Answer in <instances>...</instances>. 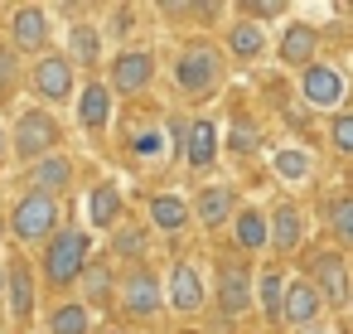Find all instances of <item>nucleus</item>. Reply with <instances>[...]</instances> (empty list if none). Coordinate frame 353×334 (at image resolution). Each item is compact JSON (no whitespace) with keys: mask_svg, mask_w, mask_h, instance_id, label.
Wrapping results in <instances>:
<instances>
[{"mask_svg":"<svg viewBox=\"0 0 353 334\" xmlns=\"http://www.w3.org/2000/svg\"><path fill=\"white\" fill-rule=\"evenodd\" d=\"M290 6H281V0H242L237 6V20H252V25H261L266 30V20H281Z\"/></svg>","mask_w":353,"mask_h":334,"instance_id":"nucleus-35","label":"nucleus"},{"mask_svg":"<svg viewBox=\"0 0 353 334\" xmlns=\"http://www.w3.org/2000/svg\"><path fill=\"white\" fill-rule=\"evenodd\" d=\"M131 20H136V10H131V6H112V20H107V35H112V39H126V35L136 30Z\"/></svg>","mask_w":353,"mask_h":334,"instance_id":"nucleus-38","label":"nucleus"},{"mask_svg":"<svg viewBox=\"0 0 353 334\" xmlns=\"http://www.w3.org/2000/svg\"><path fill=\"white\" fill-rule=\"evenodd\" d=\"M165 300H170L174 315H199V310L213 300V291L203 286V271L179 257V262L170 266V276H165Z\"/></svg>","mask_w":353,"mask_h":334,"instance_id":"nucleus-12","label":"nucleus"},{"mask_svg":"<svg viewBox=\"0 0 353 334\" xmlns=\"http://www.w3.org/2000/svg\"><path fill=\"white\" fill-rule=\"evenodd\" d=\"M107 257L112 262H121L126 271L131 266H145V257H150V223H121L117 233H107Z\"/></svg>","mask_w":353,"mask_h":334,"instance_id":"nucleus-20","label":"nucleus"},{"mask_svg":"<svg viewBox=\"0 0 353 334\" xmlns=\"http://www.w3.org/2000/svg\"><path fill=\"white\" fill-rule=\"evenodd\" d=\"M0 300H6V262H0Z\"/></svg>","mask_w":353,"mask_h":334,"instance_id":"nucleus-41","label":"nucleus"},{"mask_svg":"<svg viewBox=\"0 0 353 334\" xmlns=\"http://www.w3.org/2000/svg\"><path fill=\"white\" fill-rule=\"evenodd\" d=\"M324 228L339 252H353V194H329L324 199Z\"/></svg>","mask_w":353,"mask_h":334,"instance_id":"nucleus-29","label":"nucleus"},{"mask_svg":"<svg viewBox=\"0 0 353 334\" xmlns=\"http://www.w3.org/2000/svg\"><path fill=\"white\" fill-rule=\"evenodd\" d=\"M160 63H155V49H121L112 59V92L121 97H141L150 83H155Z\"/></svg>","mask_w":353,"mask_h":334,"instance_id":"nucleus-14","label":"nucleus"},{"mask_svg":"<svg viewBox=\"0 0 353 334\" xmlns=\"http://www.w3.org/2000/svg\"><path fill=\"white\" fill-rule=\"evenodd\" d=\"M213 305L218 320H242L247 310H256V271L247 266V257H223L213 271Z\"/></svg>","mask_w":353,"mask_h":334,"instance_id":"nucleus-6","label":"nucleus"},{"mask_svg":"<svg viewBox=\"0 0 353 334\" xmlns=\"http://www.w3.org/2000/svg\"><path fill=\"white\" fill-rule=\"evenodd\" d=\"M107 334H126V329H107Z\"/></svg>","mask_w":353,"mask_h":334,"instance_id":"nucleus-44","label":"nucleus"},{"mask_svg":"<svg viewBox=\"0 0 353 334\" xmlns=\"http://www.w3.org/2000/svg\"><path fill=\"white\" fill-rule=\"evenodd\" d=\"M170 83H174L179 97H213L218 83H223V49L208 44V39L184 44L170 63Z\"/></svg>","mask_w":353,"mask_h":334,"instance_id":"nucleus-2","label":"nucleus"},{"mask_svg":"<svg viewBox=\"0 0 353 334\" xmlns=\"http://www.w3.org/2000/svg\"><path fill=\"white\" fill-rule=\"evenodd\" d=\"M184 334H203V329H184Z\"/></svg>","mask_w":353,"mask_h":334,"instance_id":"nucleus-43","label":"nucleus"},{"mask_svg":"<svg viewBox=\"0 0 353 334\" xmlns=\"http://www.w3.org/2000/svg\"><path fill=\"white\" fill-rule=\"evenodd\" d=\"M6 228H10V242H20V247H44V242L63 228V218H59V199L25 189V194L15 199V208L6 213Z\"/></svg>","mask_w":353,"mask_h":334,"instance_id":"nucleus-4","label":"nucleus"},{"mask_svg":"<svg viewBox=\"0 0 353 334\" xmlns=\"http://www.w3.org/2000/svg\"><path fill=\"white\" fill-rule=\"evenodd\" d=\"M324 310H329V305H324L319 286H314L310 276H290V286H285V320H281V324H290V329L300 334V329L319 324Z\"/></svg>","mask_w":353,"mask_h":334,"instance_id":"nucleus-18","label":"nucleus"},{"mask_svg":"<svg viewBox=\"0 0 353 334\" xmlns=\"http://www.w3.org/2000/svg\"><path fill=\"white\" fill-rule=\"evenodd\" d=\"M92 266V233L78 223H63L44 247H39V281L49 291H78L83 271Z\"/></svg>","mask_w":353,"mask_h":334,"instance_id":"nucleus-1","label":"nucleus"},{"mask_svg":"<svg viewBox=\"0 0 353 334\" xmlns=\"http://www.w3.org/2000/svg\"><path fill=\"white\" fill-rule=\"evenodd\" d=\"M63 150V126H59V117L49 112V107H30V112H20L15 117V126H10V155L30 170L34 160H49V155H59Z\"/></svg>","mask_w":353,"mask_h":334,"instance_id":"nucleus-3","label":"nucleus"},{"mask_svg":"<svg viewBox=\"0 0 353 334\" xmlns=\"http://www.w3.org/2000/svg\"><path fill=\"white\" fill-rule=\"evenodd\" d=\"M117 305H121V315L136 320V324L160 320V315L170 310V300H165V276H160L150 262L121 271V295H117Z\"/></svg>","mask_w":353,"mask_h":334,"instance_id":"nucleus-7","label":"nucleus"},{"mask_svg":"<svg viewBox=\"0 0 353 334\" xmlns=\"http://www.w3.org/2000/svg\"><path fill=\"white\" fill-rule=\"evenodd\" d=\"M165 20H189V25H213L228 15V6H160Z\"/></svg>","mask_w":353,"mask_h":334,"instance_id":"nucleus-33","label":"nucleus"},{"mask_svg":"<svg viewBox=\"0 0 353 334\" xmlns=\"http://www.w3.org/2000/svg\"><path fill=\"white\" fill-rule=\"evenodd\" d=\"M6 305H10V320L15 324H30L34 320L39 281H34V262L30 257H6Z\"/></svg>","mask_w":353,"mask_h":334,"instance_id":"nucleus-13","label":"nucleus"},{"mask_svg":"<svg viewBox=\"0 0 353 334\" xmlns=\"http://www.w3.org/2000/svg\"><path fill=\"white\" fill-rule=\"evenodd\" d=\"M49 39H54V15H49V6H15V10H10V49H15V54H39V59H44Z\"/></svg>","mask_w":353,"mask_h":334,"instance_id":"nucleus-11","label":"nucleus"},{"mask_svg":"<svg viewBox=\"0 0 353 334\" xmlns=\"http://www.w3.org/2000/svg\"><path fill=\"white\" fill-rule=\"evenodd\" d=\"M305 276L319 286L324 305H334V310H348V305H353V271H348V257H343L339 247H324V252H314Z\"/></svg>","mask_w":353,"mask_h":334,"instance_id":"nucleus-9","label":"nucleus"},{"mask_svg":"<svg viewBox=\"0 0 353 334\" xmlns=\"http://www.w3.org/2000/svg\"><path fill=\"white\" fill-rule=\"evenodd\" d=\"M44 329H49V334H92V310H88L78 295H73V300H59V305L49 310Z\"/></svg>","mask_w":353,"mask_h":334,"instance_id":"nucleus-32","label":"nucleus"},{"mask_svg":"<svg viewBox=\"0 0 353 334\" xmlns=\"http://www.w3.org/2000/svg\"><path fill=\"white\" fill-rule=\"evenodd\" d=\"M170 146H174V160H184L189 170H213L218 155H223V126L213 117H174L170 121Z\"/></svg>","mask_w":353,"mask_h":334,"instance_id":"nucleus-5","label":"nucleus"},{"mask_svg":"<svg viewBox=\"0 0 353 334\" xmlns=\"http://www.w3.org/2000/svg\"><path fill=\"white\" fill-rule=\"evenodd\" d=\"M242 213V204H237V189L232 184H203L199 194H194V218L213 233V228H232V218Z\"/></svg>","mask_w":353,"mask_h":334,"instance_id":"nucleus-19","label":"nucleus"},{"mask_svg":"<svg viewBox=\"0 0 353 334\" xmlns=\"http://www.w3.org/2000/svg\"><path fill=\"white\" fill-rule=\"evenodd\" d=\"M68 59H73V68H102V30L97 25H88V20H73L68 25Z\"/></svg>","mask_w":353,"mask_h":334,"instance_id":"nucleus-27","label":"nucleus"},{"mask_svg":"<svg viewBox=\"0 0 353 334\" xmlns=\"http://www.w3.org/2000/svg\"><path fill=\"white\" fill-rule=\"evenodd\" d=\"M15 88H20V54L10 44H0V102H6Z\"/></svg>","mask_w":353,"mask_h":334,"instance_id":"nucleus-36","label":"nucleus"},{"mask_svg":"<svg viewBox=\"0 0 353 334\" xmlns=\"http://www.w3.org/2000/svg\"><path fill=\"white\" fill-rule=\"evenodd\" d=\"M10 160V126H0V165Z\"/></svg>","mask_w":353,"mask_h":334,"instance_id":"nucleus-39","label":"nucleus"},{"mask_svg":"<svg viewBox=\"0 0 353 334\" xmlns=\"http://www.w3.org/2000/svg\"><path fill=\"white\" fill-rule=\"evenodd\" d=\"M300 242H305V213L290 199H281L271 208V252L290 257V252H300Z\"/></svg>","mask_w":353,"mask_h":334,"instance_id":"nucleus-23","label":"nucleus"},{"mask_svg":"<svg viewBox=\"0 0 353 334\" xmlns=\"http://www.w3.org/2000/svg\"><path fill=\"white\" fill-rule=\"evenodd\" d=\"M271 170H276L281 184H310V179H314V155H310L305 146H281V150L271 155Z\"/></svg>","mask_w":353,"mask_h":334,"instance_id":"nucleus-30","label":"nucleus"},{"mask_svg":"<svg viewBox=\"0 0 353 334\" xmlns=\"http://www.w3.org/2000/svg\"><path fill=\"white\" fill-rule=\"evenodd\" d=\"M256 146H261V131H256V121L237 117V121L228 126V150H232V155H252Z\"/></svg>","mask_w":353,"mask_h":334,"instance_id":"nucleus-34","label":"nucleus"},{"mask_svg":"<svg viewBox=\"0 0 353 334\" xmlns=\"http://www.w3.org/2000/svg\"><path fill=\"white\" fill-rule=\"evenodd\" d=\"M126 150H131V160L136 165H160L165 155H174V146H170V136L150 121V126H141V131H131V141H126Z\"/></svg>","mask_w":353,"mask_h":334,"instance_id":"nucleus-31","label":"nucleus"},{"mask_svg":"<svg viewBox=\"0 0 353 334\" xmlns=\"http://www.w3.org/2000/svg\"><path fill=\"white\" fill-rule=\"evenodd\" d=\"M117 295H121L117 262H112V257H92V266H88V271H83V281H78V300L97 315V310H112V305H117Z\"/></svg>","mask_w":353,"mask_h":334,"instance_id":"nucleus-16","label":"nucleus"},{"mask_svg":"<svg viewBox=\"0 0 353 334\" xmlns=\"http://www.w3.org/2000/svg\"><path fill=\"white\" fill-rule=\"evenodd\" d=\"M232 247L237 252H266L271 247V213L266 208H242L232 218Z\"/></svg>","mask_w":353,"mask_h":334,"instance_id":"nucleus-24","label":"nucleus"},{"mask_svg":"<svg viewBox=\"0 0 353 334\" xmlns=\"http://www.w3.org/2000/svg\"><path fill=\"white\" fill-rule=\"evenodd\" d=\"M228 54L237 63H261L266 59V30L252 20H232L228 25Z\"/></svg>","mask_w":353,"mask_h":334,"instance_id":"nucleus-28","label":"nucleus"},{"mask_svg":"<svg viewBox=\"0 0 353 334\" xmlns=\"http://www.w3.org/2000/svg\"><path fill=\"white\" fill-rule=\"evenodd\" d=\"M145 218H150V228H155V233L179 237V233L189 228L194 208H189V199H184V194H150V199H145Z\"/></svg>","mask_w":353,"mask_h":334,"instance_id":"nucleus-22","label":"nucleus"},{"mask_svg":"<svg viewBox=\"0 0 353 334\" xmlns=\"http://www.w3.org/2000/svg\"><path fill=\"white\" fill-rule=\"evenodd\" d=\"M73 175H78V160L73 155H49V160H34L30 170H25V179H30V189L34 194H49V199H59L68 184H73Z\"/></svg>","mask_w":353,"mask_h":334,"instance_id":"nucleus-21","label":"nucleus"},{"mask_svg":"<svg viewBox=\"0 0 353 334\" xmlns=\"http://www.w3.org/2000/svg\"><path fill=\"white\" fill-rule=\"evenodd\" d=\"M329 146H334L339 155H353V112L329 117Z\"/></svg>","mask_w":353,"mask_h":334,"instance_id":"nucleus-37","label":"nucleus"},{"mask_svg":"<svg viewBox=\"0 0 353 334\" xmlns=\"http://www.w3.org/2000/svg\"><path fill=\"white\" fill-rule=\"evenodd\" d=\"M314 49H319V30L310 20H290L281 35H276V63L290 68V73H305L314 63Z\"/></svg>","mask_w":353,"mask_h":334,"instance_id":"nucleus-15","label":"nucleus"},{"mask_svg":"<svg viewBox=\"0 0 353 334\" xmlns=\"http://www.w3.org/2000/svg\"><path fill=\"white\" fill-rule=\"evenodd\" d=\"M285 286H290V276H285L281 266H261V271H256V310H261L271 324L285 320Z\"/></svg>","mask_w":353,"mask_h":334,"instance_id":"nucleus-26","label":"nucleus"},{"mask_svg":"<svg viewBox=\"0 0 353 334\" xmlns=\"http://www.w3.org/2000/svg\"><path fill=\"white\" fill-rule=\"evenodd\" d=\"M73 112H78V126H83L88 136H107V126H112V83L88 78V83L78 88Z\"/></svg>","mask_w":353,"mask_h":334,"instance_id":"nucleus-17","label":"nucleus"},{"mask_svg":"<svg viewBox=\"0 0 353 334\" xmlns=\"http://www.w3.org/2000/svg\"><path fill=\"white\" fill-rule=\"evenodd\" d=\"M30 83H34V92H39V102H78V88H83L68 54H44V59H34Z\"/></svg>","mask_w":353,"mask_h":334,"instance_id":"nucleus-10","label":"nucleus"},{"mask_svg":"<svg viewBox=\"0 0 353 334\" xmlns=\"http://www.w3.org/2000/svg\"><path fill=\"white\" fill-rule=\"evenodd\" d=\"M6 237H10V228H6V218H0V242H6Z\"/></svg>","mask_w":353,"mask_h":334,"instance_id":"nucleus-42","label":"nucleus"},{"mask_svg":"<svg viewBox=\"0 0 353 334\" xmlns=\"http://www.w3.org/2000/svg\"><path fill=\"white\" fill-rule=\"evenodd\" d=\"M295 97H300L310 112H329V117H339V112H348V107H343V102H348V73L334 68V63H319V59H314V63L300 73Z\"/></svg>","mask_w":353,"mask_h":334,"instance_id":"nucleus-8","label":"nucleus"},{"mask_svg":"<svg viewBox=\"0 0 353 334\" xmlns=\"http://www.w3.org/2000/svg\"><path fill=\"white\" fill-rule=\"evenodd\" d=\"M88 223L102 228V233H117V228L126 223V218H121V189H117L112 179L92 184V194H88Z\"/></svg>","mask_w":353,"mask_h":334,"instance_id":"nucleus-25","label":"nucleus"},{"mask_svg":"<svg viewBox=\"0 0 353 334\" xmlns=\"http://www.w3.org/2000/svg\"><path fill=\"white\" fill-rule=\"evenodd\" d=\"M300 334H334L329 324H310V329H300Z\"/></svg>","mask_w":353,"mask_h":334,"instance_id":"nucleus-40","label":"nucleus"}]
</instances>
